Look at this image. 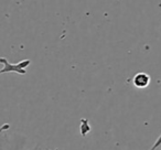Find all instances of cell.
Listing matches in <instances>:
<instances>
[{
	"label": "cell",
	"mask_w": 161,
	"mask_h": 150,
	"mask_svg": "<svg viewBox=\"0 0 161 150\" xmlns=\"http://www.w3.org/2000/svg\"><path fill=\"white\" fill-rule=\"evenodd\" d=\"M9 124H3L0 127V150H22L25 139H21L19 135H10Z\"/></svg>",
	"instance_id": "cell-1"
},
{
	"label": "cell",
	"mask_w": 161,
	"mask_h": 150,
	"mask_svg": "<svg viewBox=\"0 0 161 150\" xmlns=\"http://www.w3.org/2000/svg\"><path fill=\"white\" fill-rule=\"evenodd\" d=\"M0 63L3 67L0 69V75L8 73H16L20 75L27 74V67L31 64V60H23L19 63H10L6 58H0Z\"/></svg>",
	"instance_id": "cell-2"
},
{
	"label": "cell",
	"mask_w": 161,
	"mask_h": 150,
	"mask_svg": "<svg viewBox=\"0 0 161 150\" xmlns=\"http://www.w3.org/2000/svg\"><path fill=\"white\" fill-rule=\"evenodd\" d=\"M150 81H151L150 76L147 73H145V72H139V73H137L132 77V84H134L135 87L139 88V90L147 87L150 84Z\"/></svg>",
	"instance_id": "cell-3"
},
{
	"label": "cell",
	"mask_w": 161,
	"mask_h": 150,
	"mask_svg": "<svg viewBox=\"0 0 161 150\" xmlns=\"http://www.w3.org/2000/svg\"><path fill=\"white\" fill-rule=\"evenodd\" d=\"M80 134L83 135V136H85L87 132L91 131V126H90V124H88L87 119H82V120H80Z\"/></svg>",
	"instance_id": "cell-4"
},
{
	"label": "cell",
	"mask_w": 161,
	"mask_h": 150,
	"mask_svg": "<svg viewBox=\"0 0 161 150\" xmlns=\"http://www.w3.org/2000/svg\"><path fill=\"white\" fill-rule=\"evenodd\" d=\"M161 146V134H160V136L157 138V140L154 141V143L151 146V148L150 149H148V150H157L159 147ZM47 150H51V149H47Z\"/></svg>",
	"instance_id": "cell-5"
},
{
	"label": "cell",
	"mask_w": 161,
	"mask_h": 150,
	"mask_svg": "<svg viewBox=\"0 0 161 150\" xmlns=\"http://www.w3.org/2000/svg\"><path fill=\"white\" fill-rule=\"evenodd\" d=\"M30 150H40V148H39V147H34L33 149H30Z\"/></svg>",
	"instance_id": "cell-6"
}]
</instances>
